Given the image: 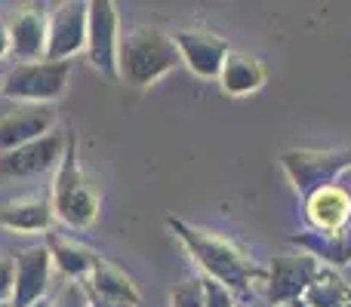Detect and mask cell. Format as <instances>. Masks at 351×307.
Wrapping results in <instances>:
<instances>
[{"label": "cell", "mask_w": 351, "mask_h": 307, "mask_svg": "<svg viewBox=\"0 0 351 307\" xmlns=\"http://www.w3.org/2000/svg\"><path fill=\"white\" fill-rule=\"evenodd\" d=\"M321 273V265H317L311 255L299 252V255H278L271 261V271H268L265 280V295L274 307L278 304H293Z\"/></svg>", "instance_id": "8"}, {"label": "cell", "mask_w": 351, "mask_h": 307, "mask_svg": "<svg viewBox=\"0 0 351 307\" xmlns=\"http://www.w3.org/2000/svg\"><path fill=\"white\" fill-rule=\"evenodd\" d=\"M53 215L59 218L65 228L84 230L96 222L99 215V197L90 185H86L84 172L77 163V142L74 133H68V148L62 157L59 169H56V185H53Z\"/></svg>", "instance_id": "3"}, {"label": "cell", "mask_w": 351, "mask_h": 307, "mask_svg": "<svg viewBox=\"0 0 351 307\" xmlns=\"http://www.w3.org/2000/svg\"><path fill=\"white\" fill-rule=\"evenodd\" d=\"M96 307H133V304H121V302H96Z\"/></svg>", "instance_id": "27"}, {"label": "cell", "mask_w": 351, "mask_h": 307, "mask_svg": "<svg viewBox=\"0 0 351 307\" xmlns=\"http://www.w3.org/2000/svg\"><path fill=\"white\" fill-rule=\"evenodd\" d=\"M86 25H90V3L68 0L53 10L47 18V62H68L86 49Z\"/></svg>", "instance_id": "6"}, {"label": "cell", "mask_w": 351, "mask_h": 307, "mask_svg": "<svg viewBox=\"0 0 351 307\" xmlns=\"http://www.w3.org/2000/svg\"><path fill=\"white\" fill-rule=\"evenodd\" d=\"M280 166L299 197L308 200L311 193L336 185L339 175L351 169V151H287Z\"/></svg>", "instance_id": "5"}, {"label": "cell", "mask_w": 351, "mask_h": 307, "mask_svg": "<svg viewBox=\"0 0 351 307\" xmlns=\"http://www.w3.org/2000/svg\"><path fill=\"white\" fill-rule=\"evenodd\" d=\"M6 31H10V53L19 59V65L47 55V16L37 6L22 10Z\"/></svg>", "instance_id": "13"}, {"label": "cell", "mask_w": 351, "mask_h": 307, "mask_svg": "<svg viewBox=\"0 0 351 307\" xmlns=\"http://www.w3.org/2000/svg\"><path fill=\"white\" fill-rule=\"evenodd\" d=\"M176 65H182V55L176 49V40L167 31L142 25L133 28L127 37H121V49H117V74L127 80L130 86H145L158 83L164 74H170Z\"/></svg>", "instance_id": "2"}, {"label": "cell", "mask_w": 351, "mask_h": 307, "mask_svg": "<svg viewBox=\"0 0 351 307\" xmlns=\"http://www.w3.org/2000/svg\"><path fill=\"white\" fill-rule=\"evenodd\" d=\"M290 307H351V286L333 267H321L315 283L302 292Z\"/></svg>", "instance_id": "19"}, {"label": "cell", "mask_w": 351, "mask_h": 307, "mask_svg": "<svg viewBox=\"0 0 351 307\" xmlns=\"http://www.w3.org/2000/svg\"><path fill=\"white\" fill-rule=\"evenodd\" d=\"M117 6L111 0H93L90 3V25H86V59L105 77L121 80L117 74Z\"/></svg>", "instance_id": "7"}, {"label": "cell", "mask_w": 351, "mask_h": 307, "mask_svg": "<svg viewBox=\"0 0 351 307\" xmlns=\"http://www.w3.org/2000/svg\"><path fill=\"white\" fill-rule=\"evenodd\" d=\"M204 304L206 307H234V295H231L225 286L204 280Z\"/></svg>", "instance_id": "23"}, {"label": "cell", "mask_w": 351, "mask_h": 307, "mask_svg": "<svg viewBox=\"0 0 351 307\" xmlns=\"http://www.w3.org/2000/svg\"><path fill=\"white\" fill-rule=\"evenodd\" d=\"M34 307H49V302H40V304H34Z\"/></svg>", "instance_id": "28"}, {"label": "cell", "mask_w": 351, "mask_h": 307, "mask_svg": "<svg viewBox=\"0 0 351 307\" xmlns=\"http://www.w3.org/2000/svg\"><path fill=\"white\" fill-rule=\"evenodd\" d=\"M71 62H25L3 77V96L22 105H53L65 92Z\"/></svg>", "instance_id": "4"}, {"label": "cell", "mask_w": 351, "mask_h": 307, "mask_svg": "<svg viewBox=\"0 0 351 307\" xmlns=\"http://www.w3.org/2000/svg\"><path fill=\"white\" fill-rule=\"evenodd\" d=\"M290 243L299 252L311 255L321 267H339L351 265V228L339 234H321V230H302V234H290Z\"/></svg>", "instance_id": "14"}, {"label": "cell", "mask_w": 351, "mask_h": 307, "mask_svg": "<svg viewBox=\"0 0 351 307\" xmlns=\"http://www.w3.org/2000/svg\"><path fill=\"white\" fill-rule=\"evenodd\" d=\"M336 187H339L342 193L348 197V203H351V169H346V172L339 175V181H336Z\"/></svg>", "instance_id": "25"}, {"label": "cell", "mask_w": 351, "mask_h": 307, "mask_svg": "<svg viewBox=\"0 0 351 307\" xmlns=\"http://www.w3.org/2000/svg\"><path fill=\"white\" fill-rule=\"evenodd\" d=\"M0 224L16 234H43L53 228V200L31 197L0 206Z\"/></svg>", "instance_id": "17"}, {"label": "cell", "mask_w": 351, "mask_h": 307, "mask_svg": "<svg viewBox=\"0 0 351 307\" xmlns=\"http://www.w3.org/2000/svg\"><path fill=\"white\" fill-rule=\"evenodd\" d=\"M56 126L53 105H19L0 117V151L10 154L16 148L49 135Z\"/></svg>", "instance_id": "10"}, {"label": "cell", "mask_w": 351, "mask_h": 307, "mask_svg": "<svg viewBox=\"0 0 351 307\" xmlns=\"http://www.w3.org/2000/svg\"><path fill=\"white\" fill-rule=\"evenodd\" d=\"M170 230L182 240V246L188 249L194 261L200 265V271L206 273V280L225 286L234 298H250L253 295L256 283H265V273L247 258L237 246H231L228 240H219V237L197 230L191 224H185L182 218H167Z\"/></svg>", "instance_id": "1"}, {"label": "cell", "mask_w": 351, "mask_h": 307, "mask_svg": "<svg viewBox=\"0 0 351 307\" xmlns=\"http://www.w3.org/2000/svg\"><path fill=\"white\" fill-rule=\"evenodd\" d=\"M170 307H206L204 304V280H185L170 292Z\"/></svg>", "instance_id": "21"}, {"label": "cell", "mask_w": 351, "mask_h": 307, "mask_svg": "<svg viewBox=\"0 0 351 307\" xmlns=\"http://www.w3.org/2000/svg\"><path fill=\"white\" fill-rule=\"evenodd\" d=\"M176 40V49H179L182 62H185L188 68H191L197 77L204 80H213L222 74V65L225 59L231 55L228 43L222 40V37L210 34V31H179V34H173Z\"/></svg>", "instance_id": "12"}, {"label": "cell", "mask_w": 351, "mask_h": 307, "mask_svg": "<svg viewBox=\"0 0 351 307\" xmlns=\"http://www.w3.org/2000/svg\"><path fill=\"white\" fill-rule=\"evenodd\" d=\"M12 280H16V265H12V258H0V304L12 302Z\"/></svg>", "instance_id": "24"}, {"label": "cell", "mask_w": 351, "mask_h": 307, "mask_svg": "<svg viewBox=\"0 0 351 307\" xmlns=\"http://www.w3.org/2000/svg\"><path fill=\"white\" fill-rule=\"evenodd\" d=\"M0 307H12V304H0Z\"/></svg>", "instance_id": "29"}, {"label": "cell", "mask_w": 351, "mask_h": 307, "mask_svg": "<svg viewBox=\"0 0 351 307\" xmlns=\"http://www.w3.org/2000/svg\"><path fill=\"white\" fill-rule=\"evenodd\" d=\"M219 83L228 96H247V92H256L265 83V68H262L259 59H253L247 53H231L222 65Z\"/></svg>", "instance_id": "18"}, {"label": "cell", "mask_w": 351, "mask_h": 307, "mask_svg": "<svg viewBox=\"0 0 351 307\" xmlns=\"http://www.w3.org/2000/svg\"><path fill=\"white\" fill-rule=\"evenodd\" d=\"M305 215L311 222V230H321V234H339L351 228V203L336 185L311 193L305 200Z\"/></svg>", "instance_id": "15"}, {"label": "cell", "mask_w": 351, "mask_h": 307, "mask_svg": "<svg viewBox=\"0 0 351 307\" xmlns=\"http://www.w3.org/2000/svg\"><path fill=\"white\" fill-rule=\"evenodd\" d=\"M3 55H10V31H6V25H0V59Z\"/></svg>", "instance_id": "26"}, {"label": "cell", "mask_w": 351, "mask_h": 307, "mask_svg": "<svg viewBox=\"0 0 351 307\" xmlns=\"http://www.w3.org/2000/svg\"><path fill=\"white\" fill-rule=\"evenodd\" d=\"M49 307H90V292L84 289V283L68 280V283L59 289V295L49 302Z\"/></svg>", "instance_id": "22"}, {"label": "cell", "mask_w": 351, "mask_h": 307, "mask_svg": "<svg viewBox=\"0 0 351 307\" xmlns=\"http://www.w3.org/2000/svg\"><path fill=\"white\" fill-rule=\"evenodd\" d=\"M47 249H49V255H53L56 267H59L68 280H86L90 271L96 267V261H99V255L90 252L86 246L71 243V240H62V237H56V234H49Z\"/></svg>", "instance_id": "20"}, {"label": "cell", "mask_w": 351, "mask_h": 307, "mask_svg": "<svg viewBox=\"0 0 351 307\" xmlns=\"http://www.w3.org/2000/svg\"><path fill=\"white\" fill-rule=\"evenodd\" d=\"M65 148H68V133H56L53 129V133L43 135V139L28 142V145L3 154V160H0V175H6V178H28V175L49 172L53 166L62 163Z\"/></svg>", "instance_id": "9"}, {"label": "cell", "mask_w": 351, "mask_h": 307, "mask_svg": "<svg viewBox=\"0 0 351 307\" xmlns=\"http://www.w3.org/2000/svg\"><path fill=\"white\" fill-rule=\"evenodd\" d=\"M84 289L93 295V302H121V304H133V307L139 304V289L133 286V280L121 267L108 265L105 258L96 261L90 277L84 280Z\"/></svg>", "instance_id": "16"}, {"label": "cell", "mask_w": 351, "mask_h": 307, "mask_svg": "<svg viewBox=\"0 0 351 307\" xmlns=\"http://www.w3.org/2000/svg\"><path fill=\"white\" fill-rule=\"evenodd\" d=\"M16 265V280H12V307H34L43 302V292L49 286V271H53V255L47 246H31L12 258Z\"/></svg>", "instance_id": "11"}]
</instances>
